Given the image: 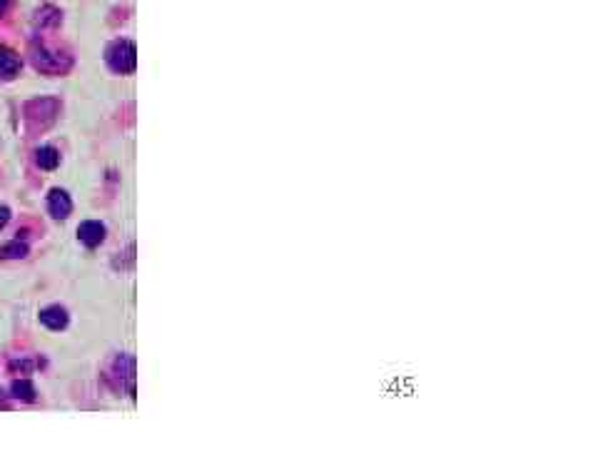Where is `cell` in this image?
<instances>
[{
    "mask_svg": "<svg viewBox=\"0 0 598 449\" xmlns=\"http://www.w3.org/2000/svg\"><path fill=\"white\" fill-rule=\"evenodd\" d=\"M108 65L120 75H128L135 70L138 65V53H135V45L130 40H115L108 48Z\"/></svg>",
    "mask_w": 598,
    "mask_h": 449,
    "instance_id": "1",
    "label": "cell"
},
{
    "mask_svg": "<svg viewBox=\"0 0 598 449\" xmlns=\"http://www.w3.org/2000/svg\"><path fill=\"white\" fill-rule=\"evenodd\" d=\"M48 210L55 220H65L70 215V210H73V200H70V195L63 188H53L48 193Z\"/></svg>",
    "mask_w": 598,
    "mask_h": 449,
    "instance_id": "2",
    "label": "cell"
},
{
    "mask_svg": "<svg viewBox=\"0 0 598 449\" xmlns=\"http://www.w3.org/2000/svg\"><path fill=\"white\" fill-rule=\"evenodd\" d=\"M78 240L85 247H98L105 240V225L98 223V220H85L78 227Z\"/></svg>",
    "mask_w": 598,
    "mask_h": 449,
    "instance_id": "3",
    "label": "cell"
},
{
    "mask_svg": "<svg viewBox=\"0 0 598 449\" xmlns=\"http://www.w3.org/2000/svg\"><path fill=\"white\" fill-rule=\"evenodd\" d=\"M40 322H43V327H48V330L60 332L68 327V312H65L60 305H50L40 312Z\"/></svg>",
    "mask_w": 598,
    "mask_h": 449,
    "instance_id": "4",
    "label": "cell"
},
{
    "mask_svg": "<svg viewBox=\"0 0 598 449\" xmlns=\"http://www.w3.org/2000/svg\"><path fill=\"white\" fill-rule=\"evenodd\" d=\"M20 73V58L10 48L0 45V80L15 78Z\"/></svg>",
    "mask_w": 598,
    "mask_h": 449,
    "instance_id": "5",
    "label": "cell"
},
{
    "mask_svg": "<svg viewBox=\"0 0 598 449\" xmlns=\"http://www.w3.org/2000/svg\"><path fill=\"white\" fill-rule=\"evenodd\" d=\"M35 160H38V165L43 170H55L60 165V153L55 148H50V145H45V148L38 150V155H35Z\"/></svg>",
    "mask_w": 598,
    "mask_h": 449,
    "instance_id": "6",
    "label": "cell"
},
{
    "mask_svg": "<svg viewBox=\"0 0 598 449\" xmlns=\"http://www.w3.org/2000/svg\"><path fill=\"white\" fill-rule=\"evenodd\" d=\"M10 392H13V397H18V400H23V402L35 400V387L30 380H15L13 387H10Z\"/></svg>",
    "mask_w": 598,
    "mask_h": 449,
    "instance_id": "7",
    "label": "cell"
},
{
    "mask_svg": "<svg viewBox=\"0 0 598 449\" xmlns=\"http://www.w3.org/2000/svg\"><path fill=\"white\" fill-rule=\"evenodd\" d=\"M25 255H28V245L20 240L8 242V245L0 247V257H3V260H20V257H25Z\"/></svg>",
    "mask_w": 598,
    "mask_h": 449,
    "instance_id": "8",
    "label": "cell"
},
{
    "mask_svg": "<svg viewBox=\"0 0 598 449\" xmlns=\"http://www.w3.org/2000/svg\"><path fill=\"white\" fill-rule=\"evenodd\" d=\"M8 220H10V208L0 205V230H3V227L8 225Z\"/></svg>",
    "mask_w": 598,
    "mask_h": 449,
    "instance_id": "9",
    "label": "cell"
},
{
    "mask_svg": "<svg viewBox=\"0 0 598 449\" xmlns=\"http://www.w3.org/2000/svg\"><path fill=\"white\" fill-rule=\"evenodd\" d=\"M8 3H10V0H0V15L5 13V8H8Z\"/></svg>",
    "mask_w": 598,
    "mask_h": 449,
    "instance_id": "10",
    "label": "cell"
},
{
    "mask_svg": "<svg viewBox=\"0 0 598 449\" xmlns=\"http://www.w3.org/2000/svg\"><path fill=\"white\" fill-rule=\"evenodd\" d=\"M3 400H5V395H3V390H0V405H3Z\"/></svg>",
    "mask_w": 598,
    "mask_h": 449,
    "instance_id": "11",
    "label": "cell"
}]
</instances>
